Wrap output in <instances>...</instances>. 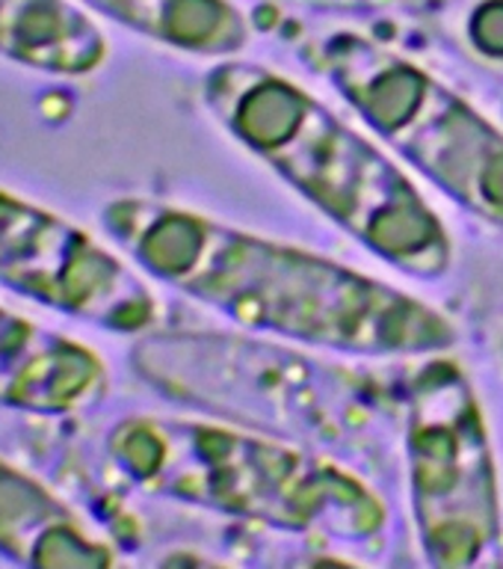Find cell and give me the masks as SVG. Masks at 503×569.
<instances>
[{"label":"cell","instance_id":"277c9868","mask_svg":"<svg viewBox=\"0 0 503 569\" xmlns=\"http://www.w3.org/2000/svg\"><path fill=\"white\" fill-rule=\"evenodd\" d=\"M0 555L24 567L98 569L113 549L42 480L0 457Z\"/></svg>","mask_w":503,"mask_h":569},{"label":"cell","instance_id":"5b68a950","mask_svg":"<svg viewBox=\"0 0 503 569\" xmlns=\"http://www.w3.org/2000/svg\"><path fill=\"white\" fill-rule=\"evenodd\" d=\"M0 57L44 74L83 78L104 62L107 39L71 0H0Z\"/></svg>","mask_w":503,"mask_h":569},{"label":"cell","instance_id":"6da1fadb","mask_svg":"<svg viewBox=\"0 0 503 569\" xmlns=\"http://www.w3.org/2000/svg\"><path fill=\"white\" fill-rule=\"evenodd\" d=\"M261 89L282 119H264L255 110L234 107L231 122L296 184L326 202L341 220L391 256H398V247L412 252L406 231L418 243L442 238L433 220L424 217L415 196L409 193L406 181H400L398 172L371 146L355 140L300 92L264 78Z\"/></svg>","mask_w":503,"mask_h":569},{"label":"cell","instance_id":"3957f363","mask_svg":"<svg viewBox=\"0 0 503 569\" xmlns=\"http://www.w3.org/2000/svg\"><path fill=\"white\" fill-rule=\"evenodd\" d=\"M107 391V365L83 341L0 306V407L69 416Z\"/></svg>","mask_w":503,"mask_h":569},{"label":"cell","instance_id":"8992f818","mask_svg":"<svg viewBox=\"0 0 503 569\" xmlns=\"http://www.w3.org/2000/svg\"><path fill=\"white\" fill-rule=\"evenodd\" d=\"M140 33L187 51H222L243 39V27L225 0H80Z\"/></svg>","mask_w":503,"mask_h":569},{"label":"cell","instance_id":"7a4b0ae2","mask_svg":"<svg viewBox=\"0 0 503 569\" xmlns=\"http://www.w3.org/2000/svg\"><path fill=\"white\" fill-rule=\"evenodd\" d=\"M0 284L27 300L113 332L154 320V297L89 231L0 187Z\"/></svg>","mask_w":503,"mask_h":569}]
</instances>
